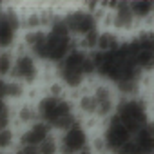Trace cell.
Segmentation results:
<instances>
[{"label": "cell", "instance_id": "1", "mask_svg": "<svg viewBox=\"0 0 154 154\" xmlns=\"http://www.w3.org/2000/svg\"><path fill=\"white\" fill-rule=\"evenodd\" d=\"M36 109H38V118L47 123L54 132L63 131L71 123L78 120L74 111V103L69 96H47L40 94L36 98Z\"/></svg>", "mask_w": 154, "mask_h": 154}, {"label": "cell", "instance_id": "2", "mask_svg": "<svg viewBox=\"0 0 154 154\" xmlns=\"http://www.w3.org/2000/svg\"><path fill=\"white\" fill-rule=\"evenodd\" d=\"M120 123H123L132 134L140 131L147 122L152 120L150 107L145 100V96H132V98H120L114 116Z\"/></svg>", "mask_w": 154, "mask_h": 154}, {"label": "cell", "instance_id": "3", "mask_svg": "<svg viewBox=\"0 0 154 154\" xmlns=\"http://www.w3.org/2000/svg\"><path fill=\"white\" fill-rule=\"evenodd\" d=\"M89 91H91V94L94 98V103H96V120L103 125L116 112V107H118V102H120L118 91L112 84L98 80V78L89 82Z\"/></svg>", "mask_w": 154, "mask_h": 154}, {"label": "cell", "instance_id": "4", "mask_svg": "<svg viewBox=\"0 0 154 154\" xmlns=\"http://www.w3.org/2000/svg\"><path fill=\"white\" fill-rule=\"evenodd\" d=\"M42 72H44L42 62H38L26 49H20V47L15 49V67H13V74H11L13 80L24 84L27 89H33V87L40 85Z\"/></svg>", "mask_w": 154, "mask_h": 154}, {"label": "cell", "instance_id": "5", "mask_svg": "<svg viewBox=\"0 0 154 154\" xmlns=\"http://www.w3.org/2000/svg\"><path fill=\"white\" fill-rule=\"evenodd\" d=\"M56 136H58L60 154H78L91 147L93 132L82 120H76L63 131L56 132Z\"/></svg>", "mask_w": 154, "mask_h": 154}, {"label": "cell", "instance_id": "6", "mask_svg": "<svg viewBox=\"0 0 154 154\" xmlns=\"http://www.w3.org/2000/svg\"><path fill=\"white\" fill-rule=\"evenodd\" d=\"M62 18L65 22L71 36L74 38V42L87 36V35H91V33H94V31H98V29H102L96 17H94V13L87 6L71 8V9L62 13Z\"/></svg>", "mask_w": 154, "mask_h": 154}, {"label": "cell", "instance_id": "7", "mask_svg": "<svg viewBox=\"0 0 154 154\" xmlns=\"http://www.w3.org/2000/svg\"><path fill=\"white\" fill-rule=\"evenodd\" d=\"M22 36L20 11L15 8H4L0 13V49H17Z\"/></svg>", "mask_w": 154, "mask_h": 154}, {"label": "cell", "instance_id": "8", "mask_svg": "<svg viewBox=\"0 0 154 154\" xmlns=\"http://www.w3.org/2000/svg\"><path fill=\"white\" fill-rule=\"evenodd\" d=\"M100 134L111 154H122L123 149L132 140V132L123 123H120L116 118H111L109 122H105L100 129Z\"/></svg>", "mask_w": 154, "mask_h": 154}, {"label": "cell", "instance_id": "9", "mask_svg": "<svg viewBox=\"0 0 154 154\" xmlns=\"http://www.w3.org/2000/svg\"><path fill=\"white\" fill-rule=\"evenodd\" d=\"M154 152V120L147 122L140 131L132 134L131 143L122 154H152Z\"/></svg>", "mask_w": 154, "mask_h": 154}, {"label": "cell", "instance_id": "10", "mask_svg": "<svg viewBox=\"0 0 154 154\" xmlns=\"http://www.w3.org/2000/svg\"><path fill=\"white\" fill-rule=\"evenodd\" d=\"M51 134H54V131L47 123L38 120L33 125L18 131V147H35V149H38Z\"/></svg>", "mask_w": 154, "mask_h": 154}, {"label": "cell", "instance_id": "11", "mask_svg": "<svg viewBox=\"0 0 154 154\" xmlns=\"http://www.w3.org/2000/svg\"><path fill=\"white\" fill-rule=\"evenodd\" d=\"M38 109H36V100H24L20 103L15 105V120H13V125L22 131L29 125H33L35 122H38Z\"/></svg>", "mask_w": 154, "mask_h": 154}, {"label": "cell", "instance_id": "12", "mask_svg": "<svg viewBox=\"0 0 154 154\" xmlns=\"http://www.w3.org/2000/svg\"><path fill=\"white\" fill-rule=\"evenodd\" d=\"M125 42V36L118 35L112 29H100L98 33V40H96V51L98 54H111L116 53Z\"/></svg>", "mask_w": 154, "mask_h": 154}, {"label": "cell", "instance_id": "13", "mask_svg": "<svg viewBox=\"0 0 154 154\" xmlns=\"http://www.w3.org/2000/svg\"><path fill=\"white\" fill-rule=\"evenodd\" d=\"M129 6H131V11L138 22L140 29L147 27L154 17V0H131Z\"/></svg>", "mask_w": 154, "mask_h": 154}, {"label": "cell", "instance_id": "14", "mask_svg": "<svg viewBox=\"0 0 154 154\" xmlns=\"http://www.w3.org/2000/svg\"><path fill=\"white\" fill-rule=\"evenodd\" d=\"M18 147V129L4 127L0 129V152H15Z\"/></svg>", "mask_w": 154, "mask_h": 154}, {"label": "cell", "instance_id": "15", "mask_svg": "<svg viewBox=\"0 0 154 154\" xmlns=\"http://www.w3.org/2000/svg\"><path fill=\"white\" fill-rule=\"evenodd\" d=\"M15 67V49H0V78L9 80Z\"/></svg>", "mask_w": 154, "mask_h": 154}, {"label": "cell", "instance_id": "16", "mask_svg": "<svg viewBox=\"0 0 154 154\" xmlns=\"http://www.w3.org/2000/svg\"><path fill=\"white\" fill-rule=\"evenodd\" d=\"M13 120H15V105L8 100H0V129L11 127Z\"/></svg>", "mask_w": 154, "mask_h": 154}, {"label": "cell", "instance_id": "17", "mask_svg": "<svg viewBox=\"0 0 154 154\" xmlns=\"http://www.w3.org/2000/svg\"><path fill=\"white\" fill-rule=\"evenodd\" d=\"M38 154H60V145H58V136H56V132L51 134V136L38 147Z\"/></svg>", "mask_w": 154, "mask_h": 154}, {"label": "cell", "instance_id": "18", "mask_svg": "<svg viewBox=\"0 0 154 154\" xmlns=\"http://www.w3.org/2000/svg\"><path fill=\"white\" fill-rule=\"evenodd\" d=\"M6 94H8V80L0 78V100H6Z\"/></svg>", "mask_w": 154, "mask_h": 154}, {"label": "cell", "instance_id": "19", "mask_svg": "<svg viewBox=\"0 0 154 154\" xmlns=\"http://www.w3.org/2000/svg\"><path fill=\"white\" fill-rule=\"evenodd\" d=\"M78 154H96V152L89 147V149H85V150H82V152H78Z\"/></svg>", "mask_w": 154, "mask_h": 154}, {"label": "cell", "instance_id": "20", "mask_svg": "<svg viewBox=\"0 0 154 154\" xmlns=\"http://www.w3.org/2000/svg\"><path fill=\"white\" fill-rule=\"evenodd\" d=\"M4 8H6V6H4L2 2H0V13H2V11H4Z\"/></svg>", "mask_w": 154, "mask_h": 154}, {"label": "cell", "instance_id": "21", "mask_svg": "<svg viewBox=\"0 0 154 154\" xmlns=\"http://www.w3.org/2000/svg\"><path fill=\"white\" fill-rule=\"evenodd\" d=\"M109 154H111V152H109Z\"/></svg>", "mask_w": 154, "mask_h": 154}]
</instances>
